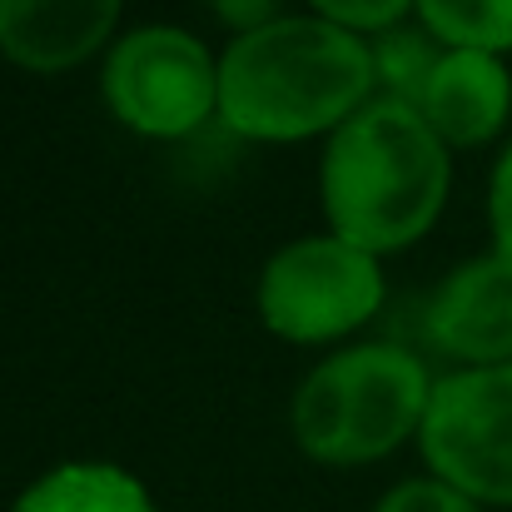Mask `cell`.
Segmentation results:
<instances>
[{
  "mask_svg": "<svg viewBox=\"0 0 512 512\" xmlns=\"http://www.w3.org/2000/svg\"><path fill=\"white\" fill-rule=\"evenodd\" d=\"M105 95L130 130L174 140L199 130L209 110H219V65L189 30L145 25L110 50Z\"/></svg>",
  "mask_w": 512,
  "mask_h": 512,
  "instance_id": "cell-6",
  "label": "cell"
},
{
  "mask_svg": "<svg viewBox=\"0 0 512 512\" xmlns=\"http://www.w3.org/2000/svg\"><path fill=\"white\" fill-rule=\"evenodd\" d=\"M373 50L324 15H279L219 60V115L249 140H304L363 110Z\"/></svg>",
  "mask_w": 512,
  "mask_h": 512,
  "instance_id": "cell-1",
  "label": "cell"
},
{
  "mask_svg": "<svg viewBox=\"0 0 512 512\" xmlns=\"http://www.w3.org/2000/svg\"><path fill=\"white\" fill-rule=\"evenodd\" d=\"M433 40H438L433 30H398L393 25L373 45V80H383L398 105L418 110V100H423V90H428V80H433V70L443 60V50Z\"/></svg>",
  "mask_w": 512,
  "mask_h": 512,
  "instance_id": "cell-12",
  "label": "cell"
},
{
  "mask_svg": "<svg viewBox=\"0 0 512 512\" xmlns=\"http://www.w3.org/2000/svg\"><path fill=\"white\" fill-rule=\"evenodd\" d=\"M418 10L453 50H512V0H418Z\"/></svg>",
  "mask_w": 512,
  "mask_h": 512,
  "instance_id": "cell-11",
  "label": "cell"
},
{
  "mask_svg": "<svg viewBox=\"0 0 512 512\" xmlns=\"http://www.w3.org/2000/svg\"><path fill=\"white\" fill-rule=\"evenodd\" d=\"M448 199V145L398 100L363 105L324 155V209L334 234L378 254L413 244Z\"/></svg>",
  "mask_w": 512,
  "mask_h": 512,
  "instance_id": "cell-2",
  "label": "cell"
},
{
  "mask_svg": "<svg viewBox=\"0 0 512 512\" xmlns=\"http://www.w3.org/2000/svg\"><path fill=\"white\" fill-rule=\"evenodd\" d=\"M10 512H155L140 478L110 463H65L30 483Z\"/></svg>",
  "mask_w": 512,
  "mask_h": 512,
  "instance_id": "cell-10",
  "label": "cell"
},
{
  "mask_svg": "<svg viewBox=\"0 0 512 512\" xmlns=\"http://www.w3.org/2000/svg\"><path fill=\"white\" fill-rule=\"evenodd\" d=\"M378 512H478L473 498H463L458 488H448V483H438V478H418V483H403V488H393Z\"/></svg>",
  "mask_w": 512,
  "mask_h": 512,
  "instance_id": "cell-13",
  "label": "cell"
},
{
  "mask_svg": "<svg viewBox=\"0 0 512 512\" xmlns=\"http://www.w3.org/2000/svg\"><path fill=\"white\" fill-rule=\"evenodd\" d=\"M120 0H0V50L25 70H70L115 30Z\"/></svg>",
  "mask_w": 512,
  "mask_h": 512,
  "instance_id": "cell-8",
  "label": "cell"
},
{
  "mask_svg": "<svg viewBox=\"0 0 512 512\" xmlns=\"http://www.w3.org/2000/svg\"><path fill=\"white\" fill-rule=\"evenodd\" d=\"M274 5H279V0H214V10H219L229 25H239L244 35L259 30V25H269V20H279Z\"/></svg>",
  "mask_w": 512,
  "mask_h": 512,
  "instance_id": "cell-16",
  "label": "cell"
},
{
  "mask_svg": "<svg viewBox=\"0 0 512 512\" xmlns=\"http://www.w3.org/2000/svg\"><path fill=\"white\" fill-rule=\"evenodd\" d=\"M418 433L438 483L473 503H512V363L443 378Z\"/></svg>",
  "mask_w": 512,
  "mask_h": 512,
  "instance_id": "cell-4",
  "label": "cell"
},
{
  "mask_svg": "<svg viewBox=\"0 0 512 512\" xmlns=\"http://www.w3.org/2000/svg\"><path fill=\"white\" fill-rule=\"evenodd\" d=\"M428 334L463 363H512V254L463 264L428 309Z\"/></svg>",
  "mask_w": 512,
  "mask_h": 512,
  "instance_id": "cell-7",
  "label": "cell"
},
{
  "mask_svg": "<svg viewBox=\"0 0 512 512\" xmlns=\"http://www.w3.org/2000/svg\"><path fill=\"white\" fill-rule=\"evenodd\" d=\"M428 373L398 343H363L319 363L294 398V438L319 463H373L428 413Z\"/></svg>",
  "mask_w": 512,
  "mask_h": 512,
  "instance_id": "cell-3",
  "label": "cell"
},
{
  "mask_svg": "<svg viewBox=\"0 0 512 512\" xmlns=\"http://www.w3.org/2000/svg\"><path fill=\"white\" fill-rule=\"evenodd\" d=\"M378 299H383L378 259L339 234L279 249L259 279L264 324L294 343L339 339L378 309Z\"/></svg>",
  "mask_w": 512,
  "mask_h": 512,
  "instance_id": "cell-5",
  "label": "cell"
},
{
  "mask_svg": "<svg viewBox=\"0 0 512 512\" xmlns=\"http://www.w3.org/2000/svg\"><path fill=\"white\" fill-rule=\"evenodd\" d=\"M324 10V20H334L343 30H393L408 10V0H314Z\"/></svg>",
  "mask_w": 512,
  "mask_h": 512,
  "instance_id": "cell-14",
  "label": "cell"
},
{
  "mask_svg": "<svg viewBox=\"0 0 512 512\" xmlns=\"http://www.w3.org/2000/svg\"><path fill=\"white\" fill-rule=\"evenodd\" d=\"M488 209H493V239H498V254H512V150L498 160Z\"/></svg>",
  "mask_w": 512,
  "mask_h": 512,
  "instance_id": "cell-15",
  "label": "cell"
},
{
  "mask_svg": "<svg viewBox=\"0 0 512 512\" xmlns=\"http://www.w3.org/2000/svg\"><path fill=\"white\" fill-rule=\"evenodd\" d=\"M512 105V80L498 55L488 50H443L418 115L433 125V135L443 145H478L488 135H498V125L508 120Z\"/></svg>",
  "mask_w": 512,
  "mask_h": 512,
  "instance_id": "cell-9",
  "label": "cell"
}]
</instances>
